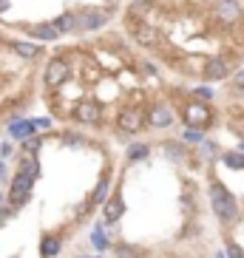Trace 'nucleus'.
I'll return each instance as SVG.
<instances>
[{
  "mask_svg": "<svg viewBox=\"0 0 244 258\" xmlns=\"http://www.w3.org/2000/svg\"><path fill=\"white\" fill-rule=\"evenodd\" d=\"M134 15H148L151 12V0H134V9H131Z\"/></svg>",
  "mask_w": 244,
  "mask_h": 258,
  "instance_id": "nucleus-21",
  "label": "nucleus"
},
{
  "mask_svg": "<svg viewBox=\"0 0 244 258\" xmlns=\"http://www.w3.org/2000/svg\"><path fill=\"white\" fill-rule=\"evenodd\" d=\"M23 148H26V151H29V153H34V151H37V148H40V139H34V137H26Z\"/></svg>",
  "mask_w": 244,
  "mask_h": 258,
  "instance_id": "nucleus-26",
  "label": "nucleus"
},
{
  "mask_svg": "<svg viewBox=\"0 0 244 258\" xmlns=\"http://www.w3.org/2000/svg\"><path fill=\"white\" fill-rule=\"evenodd\" d=\"M221 3H233V0H221Z\"/></svg>",
  "mask_w": 244,
  "mask_h": 258,
  "instance_id": "nucleus-30",
  "label": "nucleus"
},
{
  "mask_svg": "<svg viewBox=\"0 0 244 258\" xmlns=\"http://www.w3.org/2000/svg\"><path fill=\"white\" fill-rule=\"evenodd\" d=\"M145 156H148V145L137 142L128 148V162H139V159H145Z\"/></svg>",
  "mask_w": 244,
  "mask_h": 258,
  "instance_id": "nucleus-16",
  "label": "nucleus"
},
{
  "mask_svg": "<svg viewBox=\"0 0 244 258\" xmlns=\"http://www.w3.org/2000/svg\"><path fill=\"white\" fill-rule=\"evenodd\" d=\"M221 159H224V165H227V167H244V156H241V153H224Z\"/></svg>",
  "mask_w": 244,
  "mask_h": 258,
  "instance_id": "nucleus-18",
  "label": "nucleus"
},
{
  "mask_svg": "<svg viewBox=\"0 0 244 258\" xmlns=\"http://www.w3.org/2000/svg\"><path fill=\"white\" fill-rule=\"evenodd\" d=\"M182 139H185V142H193V145H196V142H202V131H199V128H188Z\"/></svg>",
  "mask_w": 244,
  "mask_h": 258,
  "instance_id": "nucleus-23",
  "label": "nucleus"
},
{
  "mask_svg": "<svg viewBox=\"0 0 244 258\" xmlns=\"http://www.w3.org/2000/svg\"><path fill=\"white\" fill-rule=\"evenodd\" d=\"M170 119H173V116H170V111L159 105V108H153V114H151V119H148V122H151L153 128H168Z\"/></svg>",
  "mask_w": 244,
  "mask_h": 258,
  "instance_id": "nucleus-12",
  "label": "nucleus"
},
{
  "mask_svg": "<svg viewBox=\"0 0 244 258\" xmlns=\"http://www.w3.org/2000/svg\"><path fill=\"white\" fill-rule=\"evenodd\" d=\"M74 26H77V17H74V15H63V17H57V20H54V29L60 31V34L71 31Z\"/></svg>",
  "mask_w": 244,
  "mask_h": 258,
  "instance_id": "nucleus-15",
  "label": "nucleus"
},
{
  "mask_svg": "<svg viewBox=\"0 0 244 258\" xmlns=\"http://www.w3.org/2000/svg\"><path fill=\"white\" fill-rule=\"evenodd\" d=\"M91 241H94V247H97V250H105V247H108V238H105V233H102V230H97V233L91 235Z\"/></svg>",
  "mask_w": 244,
  "mask_h": 258,
  "instance_id": "nucleus-22",
  "label": "nucleus"
},
{
  "mask_svg": "<svg viewBox=\"0 0 244 258\" xmlns=\"http://www.w3.org/2000/svg\"><path fill=\"white\" fill-rule=\"evenodd\" d=\"M193 94H196V97L202 99V102H207V99H213V91H210V88H205V85H202V88H196Z\"/></svg>",
  "mask_w": 244,
  "mask_h": 258,
  "instance_id": "nucleus-25",
  "label": "nucleus"
},
{
  "mask_svg": "<svg viewBox=\"0 0 244 258\" xmlns=\"http://www.w3.org/2000/svg\"><path fill=\"white\" fill-rule=\"evenodd\" d=\"M69 77H71V69L66 66V60H60V57L48 60V66H46V83L51 85V88L63 85L66 80H69Z\"/></svg>",
  "mask_w": 244,
  "mask_h": 258,
  "instance_id": "nucleus-3",
  "label": "nucleus"
},
{
  "mask_svg": "<svg viewBox=\"0 0 244 258\" xmlns=\"http://www.w3.org/2000/svg\"><path fill=\"white\" fill-rule=\"evenodd\" d=\"M9 134H12V137H20V139L34 137V122H29V119H15L12 125H9Z\"/></svg>",
  "mask_w": 244,
  "mask_h": 258,
  "instance_id": "nucleus-10",
  "label": "nucleus"
},
{
  "mask_svg": "<svg viewBox=\"0 0 244 258\" xmlns=\"http://www.w3.org/2000/svg\"><path fill=\"white\" fill-rule=\"evenodd\" d=\"M99 116H102V105L94 102V99H83V102H77V105H74V119H80V122L94 125Z\"/></svg>",
  "mask_w": 244,
  "mask_h": 258,
  "instance_id": "nucleus-5",
  "label": "nucleus"
},
{
  "mask_svg": "<svg viewBox=\"0 0 244 258\" xmlns=\"http://www.w3.org/2000/svg\"><path fill=\"white\" fill-rule=\"evenodd\" d=\"M185 119H188V128H202V125L210 122V111L202 102H191V105L185 108Z\"/></svg>",
  "mask_w": 244,
  "mask_h": 258,
  "instance_id": "nucleus-7",
  "label": "nucleus"
},
{
  "mask_svg": "<svg viewBox=\"0 0 244 258\" xmlns=\"http://www.w3.org/2000/svg\"><path fill=\"white\" fill-rule=\"evenodd\" d=\"M165 153H168V156H173V159H179V162L185 159V153H182V148H179V145H168V142H165Z\"/></svg>",
  "mask_w": 244,
  "mask_h": 258,
  "instance_id": "nucleus-24",
  "label": "nucleus"
},
{
  "mask_svg": "<svg viewBox=\"0 0 244 258\" xmlns=\"http://www.w3.org/2000/svg\"><path fill=\"white\" fill-rule=\"evenodd\" d=\"M31 184H34V176L17 173L15 179H12V187H9V202H12V205H23L31 193Z\"/></svg>",
  "mask_w": 244,
  "mask_h": 258,
  "instance_id": "nucleus-2",
  "label": "nucleus"
},
{
  "mask_svg": "<svg viewBox=\"0 0 244 258\" xmlns=\"http://www.w3.org/2000/svg\"><path fill=\"white\" fill-rule=\"evenodd\" d=\"M233 85H236L238 91H244V69L236 71V80H233Z\"/></svg>",
  "mask_w": 244,
  "mask_h": 258,
  "instance_id": "nucleus-28",
  "label": "nucleus"
},
{
  "mask_svg": "<svg viewBox=\"0 0 244 258\" xmlns=\"http://www.w3.org/2000/svg\"><path fill=\"white\" fill-rule=\"evenodd\" d=\"M20 173H26V176H34V173H37V162H34V156H31V159L26 156V159L20 162Z\"/></svg>",
  "mask_w": 244,
  "mask_h": 258,
  "instance_id": "nucleus-20",
  "label": "nucleus"
},
{
  "mask_svg": "<svg viewBox=\"0 0 244 258\" xmlns=\"http://www.w3.org/2000/svg\"><path fill=\"white\" fill-rule=\"evenodd\" d=\"M227 252H230V258H244V252H241V247H238V244H230Z\"/></svg>",
  "mask_w": 244,
  "mask_h": 258,
  "instance_id": "nucleus-27",
  "label": "nucleus"
},
{
  "mask_svg": "<svg viewBox=\"0 0 244 258\" xmlns=\"http://www.w3.org/2000/svg\"><path fill=\"white\" fill-rule=\"evenodd\" d=\"M26 31L37 40H57L60 37V31L54 29V26H26Z\"/></svg>",
  "mask_w": 244,
  "mask_h": 258,
  "instance_id": "nucleus-11",
  "label": "nucleus"
},
{
  "mask_svg": "<svg viewBox=\"0 0 244 258\" xmlns=\"http://www.w3.org/2000/svg\"><path fill=\"white\" fill-rule=\"evenodd\" d=\"M122 210H125V205H122V196H114V199L105 205V221H116V219L122 216Z\"/></svg>",
  "mask_w": 244,
  "mask_h": 258,
  "instance_id": "nucleus-13",
  "label": "nucleus"
},
{
  "mask_svg": "<svg viewBox=\"0 0 244 258\" xmlns=\"http://www.w3.org/2000/svg\"><path fill=\"white\" fill-rule=\"evenodd\" d=\"M40 252L46 258H54L57 252H60V238H54V235H46L43 238V244H40Z\"/></svg>",
  "mask_w": 244,
  "mask_h": 258,
  "instance_id": "nucleus-14",
  "label": "nucleus"
},
{
  "mask_svg": "<svg viewBox=\"0 0 244 258\" xmlns=\"http://www.w3.org/2000/svg\"><path fill=\"white\" fill-rule=\"evenodd\" d=\"M116 258H142V252L137 250V247H116Z\"/></svg>",
  "mask_w": 244,
  "mask_h": 258,
  "instance_id": "nucleus-19",
  "label": "nucleus"
},
{
  "mask_svg": "<svg viewBox=\"0 0 244 258\" xmlns=\"http://www.w3.org/2000/svg\"><path fill=\"white\" fill-rule=\"evenodd\" d=\"M12 48H15L20 57H34V54H37V46H31V43H15Z\"/></svg>",
  "mask_w": 244,
  "mask_h": 258,
  "instance_id": "nucleus-17",
  "label": "nucleus"
},
{
  "mask_svg": "<svg viewBox=\"0 0 244 258\" xmlns=\"http://www.w3.org/2000/svg\"><path fill=\"white\" fill-rule=\"evenodd\" d=\"M119 128L125 134H139V131L145 128V114L137 111V108H125L119 114Z\"/></svg>",
  "mask_w": 244,
  "mask_h": 258,
  "instance_id": "nucleus-4",
  "label": "nucleus"
},
{
  "mask_svg": "<svg viewBox=\"0 0 244 258\" xmlns=\"http://www.w3.org/2000/svg\"><path fill=\"white\" fill-rule=\"evenodd\" d=\"M210 205H213V213L219 216L221 221H224V224H230V221L236 219V213H238L236 199L224 190V184H221L219 179H213V182H210Z\"/></svg>",
  "mask_w": 244,
  "mask_h": 258,
  "instance_id": "nucleus-1",
  "label": "nucleus"
},
{
  "mask_svg": "<svg viewBox=\"0 0 244 258\" xmlns=\"http://www.w3.org/2000/svg\"><path fill=\"white\" fill-rule=\"evenodd\" d=\"M202 74H205V80H210V83H216V80H224V77L230 74V66L221 57H216V60H207L205 69H202Z\"/></svg>",
  "mask_w": 244,
  "mask_h": 258,
  "instance_id": "nucleus-8",
  "label": "nucleus"
},
{
  "mask_svg": "<svg viewBox=\"0 0 244 258\" xmlns=\"http://www.w3.org/2000/svg\"><path fill=\"white\" fill-rule=\"evenodd\" d=\"M77 23L83 26V29H99V26L105 23V12H99V9H85V12H80Z\"/></svg>",
  "mask_w": 244,
  "mask_h": 258,
  "instance_id": "nucleus-9",
  "label": "nucleus"
},
{
  "mask_svg": "<svg viewBox=\"0 0 244 258\" xmlns=\"http://www.w3.org/2000/svg\"><path fill=\"white\" fill-rule=\"evenodd\" d=\"M12 153V145H0V156H9Z\"/></svg>",
  "mask_w": 244,
  "mask_h": 258,
  "instance_id": "nucleus-29",
  "label": "nucleus"
},
{
  "mask_svg": "<svg viewBox=\"0 0 244 258\" xmlns=\"http://www.w3.org/2000/svg\"><path fill=\"white\" fill-rule=\"evenodd\" d=\"M134 37H137V43L142 48H153V46H159V31L153 29L151 23H145V20H142V23H137L134 26Z\"/></svg>",
  "mask_w": 244,
  "mask_h": 258,
  "instance_id": "nucleus-6",
  "label": "nucleus"
}]
</instances>
